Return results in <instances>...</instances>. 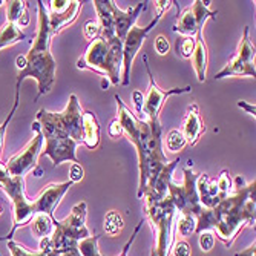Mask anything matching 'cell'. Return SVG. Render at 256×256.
I'll use <instances>...</instances> for the list:
<instances>
[{
    "mask_svg": "<svg viewBox=\"0 0 256 256\" xmlns=\"http://www.w3.org/2000/svg\"><path fill=\"white\" fill-rule=\"evenodd\" d=\"M254 76H256L254 46L252 44L248 37V26H246L236 56L215 76V80H221L226 77H254Z\"/></svg>",
    "mask_w": 256,
    "mask_h": 256,
    "instance_id": "obj_9",
    "label": "cell"
},
{
    "mask_svg": "<svg viewBox=\"0 0 256 256\" xmlns=\"http://www.w3.org/2000/svg\"><path fill=\"white\" fill-rule=\"evenodd\" d=\"M186 144V138H184V135H182V132L181 130H178V129H174V130H170L169 134H168V149L170 150V152H178V150H181Z\"/></svg>",
    "mask_w": 256,
    "mask_h": 256,
    "instance_id": "obj_30",
    "label": "cell"
},
{
    "mask_svg": "<svg viewBox=\"0 0 256 256\" xmlns=\"http://www.w3.org/2000/svg\"><path fill=\"white\" fill-rule=\"evenodd\" d=\"M196 192L200 202L206 208H214L221 200H224L227 195L220 189L216 180H212L207 174H200L196 180Z\"/></svg>",
    "mask_w": 256,
    "mask_h": 256,
    "instance_id": "obj_17",
    "label": "cell"
},
{
    "mask_svg": "<svg viewBox=\"0 0 256 256\" xmlns=\"http://www.w3.org/2000/svg\"><path fill=\"white\" fill-rule=\"evenodd\" d=\"M83 169L80 166V162H72L71 169H69V181L71 182H77V181H82L83 180Z\"/></svg>",
    "mask_w": 256,
    "mask_h": 256,
    "instance_id": "obj_35",
    "label": "cell"
},
{
    "mask_svg": "<svg viewBox=\"0 0 256 256\" xmlns=\"http://www.w3.org/2000/svg\"><path fill=\"white\" fill-rule=\"evenodd\" d=\"M175 228L181 236H189L196 228V220L190 215H180L175 222Z\"/></svg>",
    "mask_w": 256,
    "mask_h": 256,
    "instance_id": "obj_28",
    "label": "cell"
},
{
    "mask_svg": "<svg viewBox=\"0 0 256 256\" xmlns=\"http://www.w3.org/2000/svg\"><path fill=\"white\" fill-rule=\"evenodd\" d=\"M18 96L20 94H17L16 92V98H14V106H12V109H11V112L8 114V117H6V120L0 124V152H2V146H4V140H5V132H6V129H8V124H10V122L12 120V117H14V114H16V110H17V108H18ZM11 175L8 174V170H6V168H5V164L4 162H0V186H2L8 178H10Z\"/></svg>",
    "mask_w": 256,
    "mask_h": 256,
    "instance_id": "obj_26",
    "label": "cell"
},
{
    "mask_svg": "<svg viewBox=\"0 0 256 256\" xmlns=\"http://www.w3.org/2000/svg\"><path fill=\"white\" fill-rule=\"evenodd\" d=\"M132 97H134V103H135V109H136V112H142V108H143V98H144L143 92L135 90L134 94H132Z\"/></svg>",
    "mask_w": 256,
    "mask_h": 256,
    "instance_id": "obj_37",
    "label": "cell"
},
{
    "mask_svg": "<svg viewBox=\"0 0 256 256\" xmlns=\"http://www.w3.org/2000/svg\"><path fill=\"white\" fill-rule=\"evenodd\" d=\"M2 190L8 195L12 202L14 212H12V228L6 236H2L0 241H11L16 232L31 222L36 215L34 201L26 198L25 194V178L23 176H10L2 186Z\"/></svg>",
    "mask_w": 256,
    "mask_h": 256,
    "instance_id": "obj_8",
    "label": "cell"
},
{
    "mask_svg": "<svg viewBox=\"0 0 256 256\" xmlns=\"http://www.w3.org/2000/svg\"><path fill=\"white\" fill-rule=\"evenodd\" d=\"M78 69L96 71L110 82V84L118 86L122 83L123 68V42L117 37L92 40L86 48L84 54L77 62Z\"/></svg>",
    "mask_w": 256,
    "mask_h": 256,
    "instance_id": "obj_4",
    "label": "cell"
},
{
    "mask_svg": "<svg viewBox=\"0 0 256 256\" xmlns=\"http://www.w3.org/2000/svg\"><path fill=\"white\" fill-rule=\"evenodd\" d=\"M32 130H34V138L23 148V150H20L17 155L10 158L8 162L5 164V168L11 176L25 178V174L30 172L31 169H34L37 164V158L42 154V146H43V134H42L40 124L37 122L32 123Z\"/></svg>",
    "mask_w": 256,
    "mask_h": 256,
    "instance_id": "obj_11",
    "label": "cell"
},
{
    "mask_svg": "<svg viewBox=\"0 0 256 256\" xmlns=\"http://www.w3.org/2000/svg\"><path fill=\"white\" fill-rule=\"evenodd\" d=\"M74 182L66 181V182H51L46 188L42 189V192L34 200L36 214H46L50 216H54V212L57 206L60 204L64 194L69 190Z\"/></svg>",
    "mask_w": 256,
    "mask_h": 256,
    "instance_id": "obj_15",
    "label": "cell"
},
{
    "mask_svg": "<svg viewBox=\"0 0 256 256\" xmlns=\"http://www.w3.org/2000/svg\"><path fill=\"white\" fill-rule=\"evenodd\" d=\"M215 246V234L210 230H206L200 234V247L202 252H210Z\"/></svg>",
    "mask_w": 256,
    "mask_h": 256,
    "instance_id": "obj_32",
    "label": "cell"
},
{
    "mask_svg": "<svg viewBox=\"0 0 256 256\" xmlns=\"http://www.w3.org/2000/svg\"><path fill=\"white\" fill-rule=\"evenodd\" d=\"M30 224H31V232L38 240L51 236L54 232V216H50L46 214H36Z\"/></svg>",
    "mask_w": 256,
    "mask_h": 256,
    "instance_id": "obj_24",
    "label": "cell"
},
{
    "mask_svg": "<svg viewBox=\"0 0 256 256\" xmlns=\"http://www.w3.org/2000/svg\"><path fill=\"white\" fill-rule=\"evenodd\" d=\"M143 62L146 64V71H148V76H149V88H148V92L143 98V108H142V112H144L148 115V120L149 122H156L160 120V110L164 104V102L170 97V96H178V94H188V92L192 90L190 86H186V88H172V89H168V90H162L160 89V86L156 84L152 72H150V68H149V62H148V56L143 54Z\"/></svg>",
    "mask_w": 256,
    "mask_h": 256,
    "instance_id": "obj_12",
    "label": "cell"
},
{
    "mask_svg": "<svg viewBox=\"0 0 256 256\" xmlns=\"http://www.w3.org/2000/svg\"><path fill=\"white\" fill-rule=\"evenodd\" d=\"M238 106L240 108H242V109H246L247 110V114H250V115H253L254 117V104H248V103H246V102H238Z\"/></svg>",
    "mask_w": 256,
    "mask_h": 256,
    "instance_id": "obj_40",
    "label": "cell"
},
{
    "mask_svg": "<svg viewBox=\"0 0 256 256\" xmlns=\"http://www.w3.org/2000/svg\"><path fill=\"white\" fill-rule=\"evenodd\" d=\"M146 8H148V2H142L134 8H129L128 11H123L117 4L112 2L114 30H115V36H117L118 40L123 42L126 38L130 28L135 26V22H136L138 16L142 14V11H144Z\"/></svg>",
    "mask_w": 256,
    "mask_h": 256,
    "instance_id": "obj_16",
    "label": "cell"
},
{
    "mask_svg": "<svg viewBox=\"0 0 256 256\" xmlns=\"http://www.w3.org/2000/svg\"><path fill=\"white\" fill-rule=\"evenodd\" d=\"M6 18L10 23H14L18 28H25L30 25L28 16V2H20V0H12L8 2L6 8Z\"/></svg>",
    "mask_w": 256,
    "mask_h": 256,
    "instance_id": "obj_23",
    "label": "cell"
},
{
    "mask_svg": "<svg viewBox=\"0 0 256 256\" xmlns=\"http://www.w3.org/2000/svg\"><path fill=\"white\" fill-rule=\"evenodd\" d=\"M83 144L94 150L100 144V123L94 112H83Z\"/></svg>",
    "mask_w": 256,
    "mask_h": 256,
    "instance_id": "obj_19",
    "label": "cell"
},
{
    "mask_svg": "<svg viewBox=\"0 0 256 256\" xmlns=\"http://www.w3.org/2000/svg\"><path fill=\"white\" fill-rule=\"evenodd\" d=\"M234 188V192L210 208L214 221L212 232H215L226 247H232L244 226L254 227L256 181L246 182L242 176H236Z\"/></svg>",
    "mask_w": 256,
    "mask_h": 256,
    "instance_id": "obj_2",
    "label": "cell"
},
{
    "mask_svg": "<svg viewBox=\"0 0 256 256\" xmlns=\"http://www.w3.org/2000/svg\"><path fill=\"white\" fill-rule=\"evenodd\" d=\"M115 102L118 106V123L123 129V134L128 135L129 142L135 146L138 155V169H140V184H138V198L146 188L148 181L160 176L169 169H175L180 162V158L168 161L162 152L161 144V124L160 120L149 122L140 120L135 114L124 104V102L115 96Z\"/></svg>",
    "mask_w": 256,
    "mask_h": 256,
    "instance_id": "obj_1",
    "label": "cell"
},
{
    "mask_svg": "<svg viewBox=\"0 0 256 256\" xmlns=\"http://www.w3.org/2000/svg\"><path fill=\"white\" fill-rule=\"evenodd\" d=\"M174 2H155V6H156V10H158V12H164L166 10H169L170 8V5H172Z\"/></svg>",
    "mask_w": 256,
    "mask_h": 256,
    "instance_id": "obj_39",
    "label": "cell"
},
{
    "mask_svg": "<svg viewBox=\"0 0 256 256\" xmlns=\"http://www.w3.org/2000/svg\"><path fill=\"white\" fill-rule=\"evenodd\" d=\"M122 134H123V129H122V126H120L118 120L115 118V120L110 123V126H109V135H110L112 138H118Z\"/></svg>",
    "mask_w": 256,
    "mask_h": 256,
    "instance_id": "obj_36",
    "label": "cell"
},
{
    "mask_svg": "<svg viewBox=\"0 0 256 256\" xmlns=\"http://www.w3.org/2000/svg\"><path fill=\"white\" fill-rule=\"evenodd\" d=\"M176 52L184 58H190L195 50V37H184L176 40Z\"/></svg>",
    "mask_w": 256,
    "mask_h": 256,
    "instance_id": "obj_29",
    "label": "cell"
},
{
    "mask_svg": "<svg viewBox=\"0 0 256 256\" xmlns=\"http://www.w3.org/2000/svg\"><path fill=\"white\" fill-rule=\"evenodd\" d=\"M0 256H2V254H0Z\"/></svg>",
    "mask_w": 256,
    "mask_h": 256,
    "instance_id": "obj_45",
    "label": "cell"
},
{
    "mask_svg": "<svg viewBox=\"0 0 256 256\" xmlns=\"http://www.w3.org/2000/svg\"><path fill=\"white\" fill-rule=\"evenodd\" d=\"M26 36L22 32V30L14 25V23L6 22V25L0 30V50L6 48V46H11L20 40H25Z\"/></svg>",
    "mask_w": 256,
    "mask_h": 256,
    "instance_id": "obj_25",
    "label": "cell"
},
{
    "mask_svg": "<svg viewBox=\"0 0 256 256\" xmlns=\"http://www.w3.org/2000/svg\"><path fill=\"white\" fill-rule=\"evenodd\" d=\"M235 256H256V242L253 241L246 250H242L240 253H235Z\"/></svg>",
    "mask_w": 256,
    "mask_h": 256,
    "instance_id": "obj_38",
    "label": "cell"
},
{
    "mask_svg": "<svg viewBox=\"0 0 256 256\" xmlns=\"http://www.w3.org/2000/svg\"><path fill=\"white\" fill-rule=\"evenodd\" d=\"M2 4H4V2H0V5H2Z\"/></svg>",
    "mask_w": 256,
    "mask_h": 256,
    "instance_id": "obj_44",
    "label": "cell"
},
{
    "mask_svg": "<svg viewBox=\"0 0 256 256\" xmlns=\"http://www.w3.org/2000/svg\"><path fill=\"white\" fill-rule=\"evenodd\" d=\"M8 248L11 252V256H62L52 246L51 236L40 240V250L31 253L30 250H26V247H23L22 244L16 242V241H8Z\"/></svg>",
    "mask_w": 256,
    "mask_h": 256,
    "instance_id": "obj_22",
    "label": "cell"
},
{
    "mask_svg": "<svg viewBox=\"0 0 256 256\" xmlns=\"http://www.w3.org/2000/svg\"><path fill=\"white\" fill-rule=\"evenodd\" d=\"M50 6L51 12L48 14V22L51 37H54L77 18L82 2H77V0H72V2H69V0H52V2H50Z\"/></svg>",
    "mask_w": 256,
    "mask_h": 256,
    "instance_id": "obj_14",
    "label": "cell"
},
{
    "mask_svg": "<svg viewBox=\"0 0 256 256\" xmlns=\"http://www.w3.org/2000/svg\"><path fill=\"white\" fill-rule=\"evenodd\" d=\"M170 253H172L174 256H190V254H192V250H190L189 242H186V241H176V242L172 246Z\"/></svg>",
    "mask_w": 256,
    "mask_h": 256,
    "instance_id": "obj_33",
    "label": "cell"
},
{
    "mask_svg": "<svg viewBox=\"0 0 256 256\" xmlns=\"http://www.w3.org/2000/svg\"><path fill=\"white\" fill-rule=\"evenodd\" d=\"M102 88H103V89H108V82H106V78L102 80Z\"/></svg>",
    "mask_w": 256,
    "mask_h": 256,
    "instance_id": "obj_42",
    "label": "cell"
},
{
    "mask_svg": "<svg viewBox=\"0 0 256 256\" xmlns=\"http://www.w3.org/2000/svg\"><path fill=\"white\" fill-rule=\"evenodd\" d=\"M182 135L186 138V143L194 146L198 143V140L201 138V135L206 132V126L201 120L200 115V108L196 103H192L188 108V115H186V122H184V128H182Z\"/></svg>",
    "mask_w": 256,
    "mask_h": 256,
    "instance_id": "obj_18",
    "label": "cell"
},
{
    "mask_svg": "<svg viewBox=\"0 0 256 256\" xmlns=\"http://www.w3.org/2000/svg\"><path fill=\"white\" fill-rule=\"evenodd\" d=\"M38 8V28L34 38V43L31 44L30 52L26 57L25 68L18 71L17 82H16V92L20 94V84L25 78H34L38 84V94L36 97V102L43 97L44 94L52 89V84L56 82V69L57 63L51 54V31H50V22H48V11L42 0L37 2Z\"/></svg>",
    "mask_w": 256,
    "mask_h": 256,
    "instance_id": "obj_3",
    "label": "cell"
},
{
    "mask_svg": "<svg viewBox=\"0 0 256 256\" xmlns=\"http://www.w3.org/2000/svg\"><path fill=\"white\" fill-rule=\"evenodd\" d=\"M2 212H4V206H2V202H0V215H2Z\"/></svg>",
    "mask_w": 256,
    "mask_h": 256,
    "instance_id": "obj_43",
    "label": "cell"
},
{
    "mask_svg": "<svg viewBox=\"0 0 256 256\" xmlns=\"http://www.w3.org/2000/svg\"><path fill=\"white\" fill-rule=\"evenodd\" d=\"M142 226H143V220L140 221V224L135 227L134 235H132V236H130V240L126 242V246L123 247V252H122L118 256H126V253H128L129 247H130V246H132V242L135 241V236L138 235V232H140V228H142ZM98 240H100V235H94V236H89V238L82 240V241L78 242V252H80V254H82V256H104V254H102V253H100V248H98Z\"/></svg>",
    "mask_w": 256,
    "mask_h": 256,
    "instance_id": "obj_20",
    "label": "cell"
},
{
    "mask_svg": "<svg viewBox=\"0 0 256 256\" xmlns=\"http://www.w3.org/2000/svg\"><path fill=\"white\" fill-rule=\"evenodd\" d=\"M83 36L88 38V40H96L102 36V30H100V25L97 20H88L84 23V28H83Z\"/></svg>",
    "mask_w": 256,
    "mask_h": 256,
    "instance_id": "obj_31",
    "label": "cell"
},
{
    "mask_svg": "<svg viewBox=\"0 0 256 256\" xmlns=\"http://www.w3.org/2000/svg\"><path fill=\"white\" fill-rule=\"evenodd\" d=\"M25 64H26V57L25 56H18L16 58V66L18 68V71H22V69L25 68Z\"/></svg>",
    "mask_w": 256,
    "mask_h": 256,
    "instance_id": "obj_41",
    "label": "cell"
},
{
    "mask_svg": "<svg viewBox=\"0 0 256 256\" xmlns=\"http://www.w3.org/2000/svg\"><path fill=\"white\" fill-rule=\"evenodd\" d=\"M162 12H158L156 17L149 23L148 26H134L130 28V31L128 32L126 38L123 40V68H122V83L123 86H128L129 82H130V66H132V62L136 56V52L140 51V48L143 46L148 34L152 31V28L156 26V23L160 22Z\"/></svg>",
    "mask_w": 256,
    "mask_h": 256,
    "instance_id": "obj_13",
    "label": "cell"
},
{
    "mask_svg": "<svg viewBox=\"0 0 256 256\" xmlns=\"http://www.w3.org/2000/svg\"><path fill=\"white\" fill-rule=\"evenodd\" d=\"M192 64L196 72L198 82L204 83L206 82V71H207V46L204 43L202 31L196 32L195 36V50L192 54Z\"/></svg>",
    "mask_w": 256,
    "mask_h": 256,
    "instance_id": "obj_21",
    "label": "cell"
},
{
    "mask_svg": "<svg viewBox=\"0 0 256 256\" xmlns=\"http://www.w3.org/2000/svg\"><path fill=\"white\" fill-rule=\"evenodd\" d=\"M218 11L210 10V2H202V0H195L194 5L184 10L181 14H178L176 23L174 26V31L184 36V37H195L196 32L202 31L204 23L208 18H216Z\"/></svg>",
    "mask_w": 256,
    "mask_h": 256,
    "instance_id": "obj_10",
    "label": "cell"
},
{
    "mask_svg": "<svg viewBox=\"0 0 256 256\" xmlns=\"http://www.w3.org/2000/svg\"><path fill=\"white\" fill-rule=\"evenodd\" d=\"M154 48L156 51V54L160 56H166L169 52V48H170V44L168 42V38L164 36H158L155 38V43H154Z\"/></svg>",
    "mask_w": 256,
    "mask_h": 256,
    "instance_id": "obj_34",
    "label": "cell"
},
{
    "mask_svg": "<svg viewBox=\"0 0 256 256\" xmlns=\"http://www.w3.org/2000/svg\"><path fill=\"white\" fill-rule=\"evenodd\" d=\"M36 122L40 124L43 140L46 142L43 155L50 156L52 160L54 166H58L64 161L78 162V158L76 154L78 143L74 142V140L69 135H66L63 130H60L52 122H50V118L44 115V109L38 110Z\"/></svg>",
    "mask_w": 256,
    "mask_h": 256,
    "instance_id": "obj_7",
    "label": "cell"
},
{
    "mask_svg": "<svg viewBox=\"0 0 256 256\" xmlns=\"http://www.w3.org/2000/svg\"><path fill=\"white\" fill-rule=\"evenodd\" d=\"M123 218L118 212L110 210L104 218V232L109 236H117L123 230Z\"/></svg>",
    "mask_w": 256,
    "mask_h": 256,
    "instance_id": "obj_27",
    "label": "cell"
},
{
    "mask_svg": "<svg viewBox=\"0 0 256 256\" xmlns=\"http://www.w3.org/2000/svg\"><path fill=\"white\" fill-rule=\"evenodd\" d=\"M146 216L152 224L155 232L156 242L150 253V256H170V250L174 246V227H175V216L176 208L169 198V195L161 201H149L144 202Z\"/></svg>",
    "mask_w": 256,
    "mask_h": 256,
    "instance_id": "obj_6",
    "label": "cell"
},
{
    "mask_svg": "<svg viewBox=\"0 0 256 256\" xmlns=\"http://www.w3.org/2000/svg\"><path fill=\"white\" fill-rule=\"evenodd\" d=\"M86 214V202H78L72 207L69 216L63 221L54 218V232L51 235V241L54 248L62 256H82L78 252V242L90 236L84 224Z\"/></svg>",
    "mask_w": 256,
    "mask_h": 256,
    "instance_id": "obj_5",
    "label": "cell"
}]
</instances>
